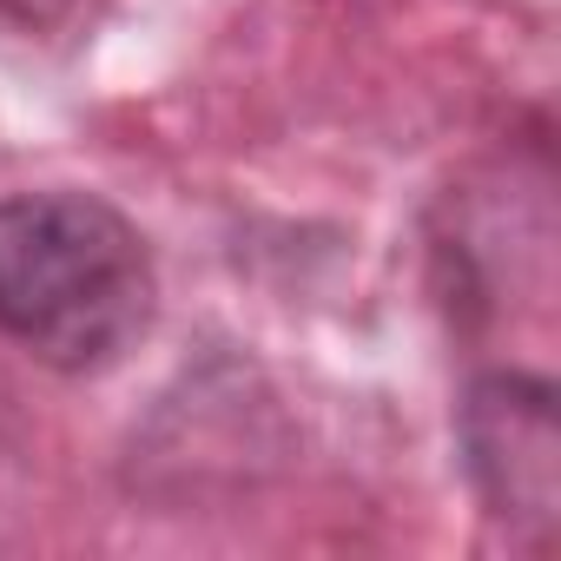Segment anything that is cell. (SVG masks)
Returning <instances> with one entry per match:
<instances>
[{"label": "cell", "mask_w": 561, "mask_h": 561, "mask_svg": "<svg viewBox=\"0 0 561 561\" xmlns=\"http://www.w3.org/2000/svg\"><path fill=\"white\" fill-rule=\"evenodd\" d=\"M159 311L139 225L93 192L0 198V337L67 377L119 364Z\"/></svg>", "instance_id": "6da1fadb"}, {"label": "cell", "mask_w": 561, "mask_h": 561, "mask_svg": "<svg viewBox=\"0 0 561 561\" xmlns=\"http://www.w3.org/2000/svg\"><path fill=\"white\" fill-rule=\"evenodd\" d=\"M462 469L495 522L548 541L561 515V436H554V383L522 370H489L469 383L462 416Z\"/></svg>", "instance_id": "7a4b0ae2"}]
</instances>
